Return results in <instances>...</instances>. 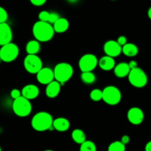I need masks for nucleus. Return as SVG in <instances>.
<instances>
[{
	"label": "nucleus",
	"mask_w": 151,
	"mask_h": 151,
	"mask_svg": "<svg viewBox=\"0 0 151 151\" xmlns=\"http://www.w3.org/2000/svg\"><path fill=\"white\" fill-rule=\"evenodd\" d=\"M39 88L37 86L34 85V84L26 85L23 87L22 91H21L22 97H24L28 100H34L36 97H38V96L39 95Z\"/></svg>",
	"instance_id": "obj_14"
},
{
	"label": "nucleus",
	"mask_w": 151,
	"mask_h": 151,
	"mask_svg": "<svg viewBox=\"0 0 151 151\" xmlns=\"http://www.w3.org/2000/svg\"><path fill=\"white\" fill-rule=\"evenodd\" d=\"M128 81L136 88H143L147 83V76L145 72L139 67L131 69L128 75Z\"/></svg>",
	"instance_id": "obj_6"
},
{
	"label": "nucleus",
	"mask_w": 151,
	"mask_h": 151,
	"mask_svg": "<svg viewBox=\"0 0 151 151\" xmlns=\"http://www.w3.org/2000/svg\"><path fill=\"white\" fill-rule=\"evenodd\" d=\"M98 64V59L91 53L83 55L80 58L78 66L82 72H92Z\"/></svg>",
	"instance_id": "obj_9"
},
{
	"label": "nucleus",
	"mask_w": 151,
	"mask_h": 151,
	"mask_svg": "<svg viewBox=\"0 0 151 151\" xmlns=\"http://www.w3.org/2000/svg\"><path fill=\"white\" fill-rule=\"evenodd\" d=\"M122 52L128 57H134L139 52V49L137 45L132 43H127L122 47Z\"/></svg>",
	"instance_id": "obj_20"
},
{
	"label": "nucleus",
	"mask_w": 151,
	"mask_h": 151,
	"mask_svg": "<svg viewBox=\"0 0 151 151\" xmlns=\"http://www.w3.org/2000/svg\"><path fill=\"white\" fill-rule=\"evenodd\" d=\"M120 142L122 143V144L125 145L128 144V143H129V142H130V137H129V136H128V135H124L123 137H122V138H121Z\"/></svg>",
	"instance_id": "obj_33"
},
{
	"label": "nucleus",
	"mask_w": 151,
	"mask_h": 151,
	"mask_svg": "<svg viewBox=\"0 0 151 151\" xmlns=\"http://www.w3.org/2000/svg\"><path fill=\"white\" fill-rule=\"evenodd\" d=\"M32 34L35 40L38 42H47L54 36V29L52 25L47 22L38 21L32 27Z\"/></svg>",
	"instance_id": "obj_1"
},
{
	"label": "nucleus",
	"mask_w": 151,
	"mask_h": 151,
	"mask_svg": "<svg viewBox=\"0 0 151 151\" xmlns=\"http://www.w3.org/2000/svg\"><path fill=\"white\" fill-rule=\"evenodd\" d=\"M52 128L59 132H65L70 128V122L66 118L58 117L53 119Z\"/></svg>",
	"instance_id": "obj_15"
},
{
	"label": "nucleus",
	"mask_w": 151,
	"mask_h": 151,
	"mask_svg": "<svg viewBox=\"0 0 151 151\" xmlns=\"http://www.w3.org/2000/svg\"><path fill=\"white\" fill-rule=\"evenodd\" d=\"M30 2L36 7H41L43 4H45L46 0H31Z\"/></svg>",
	"instance_id": "obj_32"
},
{
	"label": "nucleus",
	"mask_w": 151,
	"mask_h": 151,
	"mask_svg": "<svg viewBox=\"0 0 151 151\" xmlns=\"http://www.w3.org/2000/svg\"><path fill=\"white\" fill-rule=\"evenodd\" d=\"M0 63H1V59H0Z\"/></svg>",
	"instance_id": "obj_39"
},
{
	"label": "nucleus",
	"mask_w": 151,
	"mask_h": 151,
	"mask_svg": "<svg viewBox=\"0 0 151 151\" xmlns=\"http://www.w3.org/2000/svg\"><path fill=\"white\" fill-rule=\"evenodd\" d=\"M73 67L70 63L66 62L59 63L55 66L53 70L54 80H55L60 84L64 83L71 79L73 75Z\"/></svg>",
	"instance_id": "obj_3"
},
{
	"label": "nucleus",
	"mask_w": 151,
	"mask_h": 151,
	"mask_svg": "<svg viewBox=\"0 0 151 151\" xmlns=\"http://www.w3.org/2000/svg\"><path fill=\"white\" fill-rule=\"evenodd\" d=\"M53 117L50 113L40 111L35 114L31 120V125L35 131L43 132L52 128Z\"/></svg>",
	"instance_id": "obj_2"
},
{
	"label": "nucleus",
	"mask_w": 151,
	"mask_h": 151,
	"mask_svg": "<svg viewBox=\"0 0 151 151\" xmlns=\"http://www.w3.org/2000/svg\"><path fill=\"white\" fill-rule=\"evenodd\" d=\"M53 29L55 32L63 33L66 32L69 27V22L66 18L60 17L54 24H53Z\"/></svg>",
	"instance_id": "obj_19"
},
{
	"label": "nucleus",
	"mask_w": 151,
	"mask_h": 151,
	"mask_svg": "<svg viewBox=\"0 0 151 151\" xmlns=\"http://www.w3.org/2000/svg\"><path fill=\"white\" fill-rule=\"evenodd\" d=\"M44 151H54V150H44Z\"/></svg>",
	"instance_id": "obj_37"
},
{
	"label": "nucleus",
	"mask_w": 151,
	"mask_h": 151,
	"mask_svg": "<svg viewBox=\"0 0 151 151\" xmlns=\"http://www.w3.org/2000/svg\"><path fill=\"white\" fill-rule=\"evenodd\" d=\"M145 151H151V142H148L146 144L145 147Z\"/></svg>",
	"instance_id": "obj_35"
},
{
	"label": "nucleus",
	"mask_w": 151,
	"mask_h": 151,
	"mask_svg": "<svg viewBox=\"0 0 151 151\" xmlns=\"http://www.w3.org/2000/svg\"><path fill=\"white\" fill-rule=\"evenodd\" d=\"M37 81L43 85H48L54 80V74L53 70L49 67L42 68L38 73L36 74Z\"/></svg>",
	"instance_id": "obj_13"
},
{
	"label": "nucleus",
	"mask_w": 151,
	"mask_h": 151,
	"mask_svg": "<svg viewBox=\"0 0 151 151\" xmlns=\"http://www.w3.org/2000/svg\"><path fill=\"white\" fill-rule=\"evenodd\" d=\"M103 99L102 100L110 106H116L122 99V93L117 87L114 86H109L105 87L102 91Z\"/></svg>",
	"instance_id": "obj_4"
},
{
	"label": "nucleus",
	"mask_w": 151,
	"mask_h": 151,
	"mask_svg": "<svg viewBox=\"0 0 151 151\" xmlns=\"http://www.w3.org/2000/svg\"><path fill=\"white\" fill-rule=\"evenodd\" d=\"M13 111L18 116L25 117L30 114L32 111V104L29 100L23 97H20L13 100Z\"/></svg>",
	"instance_id": "obj_5"
},
{
	"label": "nucleus",
	"mask_w": 151,
	"mask_h": 151,
	"mask_svg": "<svg viewBox=\"0 0 151 151\" xmlns=\"http://www.w3.org/2000/svg\"><path fill=\"white\" fill-rule=\"evenodd\" d=\"M150 13H151V8L150 7V8H149V10H148V17H149V19H151Z\"/></svg>",
	"instance_id": "obj_36"
},
{
	"label": "nucleus",
	"mask_w": 151,
	"mask_h": 151,
	"mask_svg": "<svg viewBox=\"0 0 151 151\" xmlns=\"http://www.w3.org/2000/svg\"><path fill=\"white\" fill-rule=\"evenodd\" d=\"M72 138L73 141L77 144L81 145L86 140L85 133L81 129H75L72 132Z\"/></svg>",
	"instance_id": "obj_22"
},
{
	"label": "nucleus",
	"mask_w": 151,
	"mask_h": 151,
	"mask_svg": "<svg viewBox=\"0 0 151 151\" xmlns=\"http://www.w3.org/2000/svg\"><path fill=\"white\" fill-rule=\"evenodd\" d=\"M81 79L85 84H92L95 82L96 76L92 72H82L81 75Z\"/></svg>",
	"instance_id": "obj_23"
},
{
	"label": "nucleus",
	"mask_w": 151,
	"mask_h": 151,
	"mask_svg": "<svg viewBox=\"0 0 151 151\" xmlns=\"http://www.w3.org/2000/svg\"><path fill=\"white\" fill-rule=\"evenodd\" d=\"M41 50V45L36 40H31L27 44L26 52L27 55H37Z\"/></svg>",
	"instance_id": "obj_21"
},
{
	"label": "nucleus",
	"mask_w": 151,
	"mask_h": 151,
	"mask_svg": "<svg viewBox=\"0 0 151 151\" xmlns=\"http://www.w3.org/2000/svg\"><path fill=\"white\" fill-rule=\"evenodd\" d=\"M60 18L59 16L58 13H55V12H52V13H50V18H49V21H48V23L52 24H54L58 19Z\"/></svg>",
	"instance_id": "obj_29"
},
{
	"label": "nucleus",
	"mask_w": 151,
	"mask_h": 151,
	"mask_svg": "<svg viewBox=\"0 0 151 151\" xmlns=\"http://www.w3.org/2000/svg\"><path fill=\"white\" fill-rule=\"evenodd\" d=\"M19 54V47L14 43H9L0 48V59L1 61L10 63L18 58Z\"/></svg>",
	"instance_id": "obj_7"
},
{
	"label": "nucleus",
	"mask_w": 151,
	"mask_h": 151,
	"mask_svg": "<svg viewBox=\"0 0 151 151\" xmlns=\"http://www.w3.org/2000/svg\"><path fill=\"white\" fill-rule=\"evenodd\" d=\"M13 39V32L10 25L7 23L0 24V46L9 44Z\"/></svg>",
	"instance_id": "obj_12"
},
{
	"label": "nucleus",
	"mask_w": 151,
	"mask_h": 151,
	"mask_svg": "<svg viewBox=\"0 0 151 151\" xmlns=\"http://www.w3.org/2000/svg\"><path fill=\"white\" fill-rule=\"evenodd\" d=\"M50 13L48 11H46V10H43L41 13L38 14V19H39L40 22H47L48 23L49 18H50Z\"/></svg>",
	"instance_id": "obj_27"
},
{
	"label": "nucleus",
	"mask_w": 151,
	"mask_h": 151,
	"mask_svg": "<svg viewBox=\"0 0 151 151\" xmlns=\"http://www.w3.org/2000/svg\"><path fill=\"white\" fill-rule=\"evenodd\" d=\"M108 151H125V145L120 141L113 142L109 145Z\"/></svg>",
	"instance_id": "obj_25"
},
{
	"label": "nucleus",
	"mask_w": 151,
	"mask_h": 151,
	"mask_svg": "<svg viewBox=\"0 0 151 151\" xmlns=\"http://www.w3.org/2000/svg\"><path fill=\"white\" fill-rule=\"evenodd\" d=\"M24 66L29 73L37 74L43 68V63L37 55H27L24 60Z\"/></svg>",
	"instance_id": "obj_8"
},
{
	"label": "nucleus",
	"mask_w": 151,
	"mask_h": 151,
	"mask_svg": "<svg viewBox=\"0 0 151 151\" xmlns=\"http://www.w3.org/2000/svg\"><path fill=\"white\" fill-rule=\"evenodd\" d=\"M0 151H1V147H0Z\"/></svg>",
	"instance_id": "obj_38"
},
{
	"label": "nucleus",
	"mask_w": 151,
	"mask_h": 151,
	"mask_svg": "<svg viewBox=\"0 0 151 151\" xmlns=\"http://www.w3.org/2000/svg\"><path fill=\"white\" fill-rule=\"evenodd\" d=\"M10 96L13 100H16L19 97H22V94H21V91L18 88H13L11 91H10Z\"/></svg>",
	"instance_id": "obj_30"
},
{
	"label": "nucleus",
	"mask_w": 151,
	"mask_h": 151,
	"mask_svg": "<svg viewBox=\"0 0 151 151\" xmlns=\"http://www.w3.org/2000/svg\"><path fill=\"white\" fill-rule=\"evenodd\" d=\"M130 71L131 69L128 66V63H125V62L118 63L114 68V73L116 75V77L119 78H123L128 76Z\"/></svg>",
	"instance_id": "obj_18"
},
{
	"label": "nucleus",
	"mask_w": 151,
	"mask_h": 151,
	"mask_svg": "<svg viewBox=\"0 0 151 151\" xmlns=\"http://www.w3.org/2000/svg\"><path fill=\"white\" fill-rule=\"evenodd\" d=\"M127 117L132 125H138L143 122L145 115L141 109L138 107H133L128 110Z\"/></svg>",
	"instance_id": "obj_11"
},
{
	"label": "nucleus",
	"mask_w": 151,
	"mask_h": 151,
	"mask_svg": "<svg viewBox=\"0 0 151 151\" xmlns=\"http://www.w3.org/2000/svg\"><path fill=\"white\" fill-rule=\"evenodd\" d=\"M60 91V84L56 81H52L50 83L47 85L45 92L46 95L49 98H55L59 94Z\"/></svg>",
	"instance_id": "obj_17"
},
{
	"label": "nucleus",
	"mask_w": 151,
	"mask_h": 151,
	"mask_svg": "<svg viewBox=\"0 0 151 151\" xmlns=\"http://www.w3.org/2000/svg\"><path fill=\"white\" fill-rule=\"evenodd\" d=\"M8 18V14L7 12L4 8L0 6V24L6 23Z\"/></svg>",
	"instance_id": "obj_28"
},
{
	"label": "nucleus",
	"mask_w": 151,
	"mask_h": 151,
	"mask_svg": "<svg viewBox=\"0 0 151 151\" xmlns=\"http://www.w3.org/2000/svg\"><path fill=\"white\" fill-rule=\"evenodd\" d=\"M97 65L103 70L110 71L111 69H114V66H116V63H115V60L113 58L105 55L99 59L98 64Z\"/></svg>",
	"instance_id": "obj_16"
},
{
	"label": "nucleus",
	"mask_w": 151,
	"mask_h": 151,
	"mask_svg": "<svg viewBox=\"0 0 151 151\" xmlns=\"http://www.w3.org/2000/svg\"><path fill=\"white\" fill-rule=\"evenodd\" d=\"M103 50L106 55L114 58L122 53V47H120L114 40H109L104 44Z\"/></svg>",
	"instance_id": "obj_10"
},
{
	"label": "nucleus",
	"mask_w": 151,
	"mask_h": 151,
	"mask_svg": "<svg viewBox=\"0 0 151 151\" xmlns=\"http://www.w3.org/2000/svg\"><path fill=\"white\" fill-rule=\"evenodd\" d=\"M90 99L94 102H99L103 99V92L99 88H94L90 92Z\"/></svg>",
	"instance_id": "obj_26"
},
{
	"label": "nucleus",
	"mask_w": 151,
	"mask_h": 151,
	"mask_svg": "<svg viewBox=\"0 0 151 151\" xmlns=\"http://www.w3.org/2000/svg\"><path fill=\"white\" fill-rule=\"evenodd\" d=\"M80 151H97V147L92 141L86 140L81 145Z\"/></svg>",
	"instance_id": "obj_24"
},
{
	"label": "nucleus",
	"mask_w": 151,
	"mask_h": 151,
	"mask_svg": "<svg viewBox=\"0 0 151 151\" xmlns=\"http://www.w3.org/2000/svg\"><path fill=\"white\" fill-rule=\"evenodd\" d=\"M128 64V66H129L130 69H134L138 67V64H137V61H135V60H131Z\"/></svg>",
	"instance_id": "obj_34"
},
{
	"label": "nucleus",
	"mask_w": 151,
	"mask_h": 151,
	"mask_svg": "<svg viewBox=\"0 0 151 151\" xmlns=\"http://www.w3.org/2000/svg\"><path fill=\"white\" fill-rule=\"evenodd\" d=\"M116 41L120 47H123L125 44H126L128 43L127 38L125 36H124V35H120L119 37H118L117 40Z\"/></svg>",
	"instance_id": "obj_31"
}]
</instances>
